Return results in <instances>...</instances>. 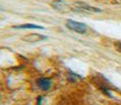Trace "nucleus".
Here are the masks:
<instances>
[{"instance_id": "1", "label": "nucleus", "mask_w": 121, "mask_h": 105, "mask_svg": "<svg viewBox=\"0 0 121 105\" xmlns=\"http://www.w3.org/2000/svg\"><path fill=\"white\" fill-rule=\"evenodd\" d=\"M71 10H76V11H80V12H88V13H99L100 8H94V6H91L88 4L84 3V2H80L77 1L71 5Z\"/></svg>"}, {"instance_id": "2", "label": "nucleus", "mask_w": 121, "mask_h": 105, "mask_svg": "<svg viewBox=\"0 0 121 105\" xmlns=\"http://www.w3.org/2000/svg\"><path fill=\"white\" fill-rule=\"evenodd\" d=\"M66 26H67V29H69L71 31L79 33V34H85V32H86V29H87L85 24L77 22V21H74V20H67Z\"/></svg>"}, {"instance_id": "3", "label": "nucleus", "mask_w": 121, "mask_h": 105, "mask_svg": "<svg viewBox=\"0 0 121 105\" xmlns=\"http://www.w3.org/2000/svg\"><path fill=\"white\" fill-rule=\"evenodd\" d=\"M51 5H52L53 8L59 12H69L71 10V5H69L67 2L64 1V0H54Z\"/></svg>"}, {"instance_id": "4", "label": "nucleus", "mask_w": 121, "mask_h": 105, "mask_svg": "<svg viewBox=\"0 0 121 105\" xmlns=\"http://www.w3.org/2000/svg\"><path fill=\"white\" fill-rule=\"evenodd\" d=\"M46 37L44 35H40V34H27L25 35L24 37L22 38L23 41L25 42H29V43H37V42H40L45 40Z\"/></svg>"}, {"instance_id": "5", "label": "nucleus", "mask_w": 121, "mask_h": 105, "mask_svg": "<svg viewBox=\"0 0 121 105\" xmlns=\"http://www.w3.org/2000/svg\"><path fill=\"white\" fill-rule=\"evenodd\" d=\"M36 84H37V86H38V87L40 88L41 90H44V92H46V90H48L51 88V86H52V80H51L50 78L42 77V78L37 79Z\"/></svg>"}, {"instance_id": "6", "label": "nucleus", "mask_w": 121, "mask_h": 105, "mask_svg": "<svg viewBox=\"0 0 121 105\" xmlns=\"http://www.w3.org/2000/svg\"><path fill=\"white\" fill-rule=\"evenodd\" d=\"M14 29H42L43 27L40 25H36V24H31V23H26V24H21V25H15Z\"/></svg>"}, {"instance_id": "7", "label": "nucleus", "mask_w": 121, "mask_h": 105, "mask_svg": "<svg viewBox=\"0 0 121 105\" xmlns=\"http://www.w3.org/2000/svg\"><path fill=\"white\" fill-rule=\"evenodd\" d=\"M115 47L117 48V50H119L121 53V42H116L115 43Z\"/></svg>"}, {"instance_id": "8", "label": "nucleus", "mask_w": 121, "mask_h": 105, "mask_svg": "<svg viewBox=\"0 0 121 105\" xmlns=\"http://www.w3.org/2000/svg\"><path fill=\"white\" fill-rule=\"evenodd\" d=\"M41 104V97L38 98V100H37V105H40Z\"/></svg>"}, {"instance_id": "9", "label": "nucleus", "mask_w": 121, "mask_h": 105, "mask_svg": "<svg viewBox=\"0 0 121 105\" xmlns=\"http://www.w3.org/2000/svg\"><path fill=\"white\" fill-rule=\"evenodd\" d=\"M117 71H118V73H119V74H121V67H119V68H118Z\"/></svg>"}]
</instances>
